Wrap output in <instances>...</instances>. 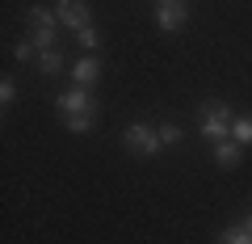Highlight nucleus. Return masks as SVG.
Listing matches in <instances>:
<instances>
[{
    "instance_id": "obj_1",
    "label": "nucleus",
    "mask_w": 252,
    "mask_h": 244,
    "mask_svg": "<svg viewBox=\"0 0 252 244\" xmlns=\"http://www.w3.org/2000/svg\"><path fill=\"white\" fill-rule=\"evenodd\" d=\"M231 122H235V114L223 105V101H210V105L198 109V131L206 139H215V143L219 139H231Z\"/></svg>"
},
{
    "instance_id": "obj_2",
    "label": "nucleus",
    "mask_w": 252,
    "mask_h": 244,
    "mask_svg": "<svg viewBox=\"0 0 252 244\" xmlns=\"http://www.w3.org/2000/svg\"><path fill=\"white\" fill-rule=\"evenodd\" d=\"M122 143L130 147V152H139V156H156L160 152V135H156V127H147V122H130L126 127V135H122Z\"/></svg>"
},
{
    "instance_id": "obj_3",
    "label": "nucleus",
    "mask_w": 252,
    "mask_h": 244,
    "mask_svg": "<svg viewBox=\"0 0 252 244\" xmlns=\"http://www.w3.org/2000/svg\"><path fill=\"white\" fill-rule=\"evenodd\" d=\"M185 21H189L185 0H160L156 4V30L160 34H177V30H185Z\"/></svg>"
},
{
    "instance_id": "obj_4",
    "label": "nucleus",
    "mask_w": 252,
    "mask_h": 244,
    "mask_svg": "<svg viewBox=\"0 0 252 244\" xmlns=\"http://www.w3.org/2000/svg\"><path fill=\"white\" fill-rule=\"evenodd\" d=\"M55 17H59L67 30L93 26V13H89V4H84V0H59V4H55Z\"/></svg>"
},
{
    "instance_id": "obj_5",
    "label": "nucleus",
    "mask_w": 252,
    "mask_h": 244,
    "mask_svg": "<svg viewBox=\"0 0 252 244\" xmlns=\"http://www.w3.org/2000/svg\"><path fill=\"white\" fill-rule=\"evenodd\" d=\"M55 105H59V114H63V118H72V114H80V109H93L97 101H93V93H89V89H80V84H76V89L59 93V101H55Z\"/></svg>"
},
{
    "instance_id": "obj_6",
    "label": "nucleus",
    "mask_w": 252,
    "mask_h": 244,
    "mask_svg": "<svg viewBox=\"0 0 252 244\" xmlns=\"http://www.w3.org/2000/svg\"><path fill=\"white\" fill-rule=\"evenodd\" d=\"M72 80L80 84V89H93V84L101 80V59H97V55H84V59H76V64H72Z\"/></svg>"
},
{
    "instance_id": "obj_7",
    "label": "nucleus",
    "mask_w": 252,
    "mask_h": 244,
    "mask_svg": "<svg viewBox=\"0 0 252 244\" xmlns=\"http://www.w3.org/2000/svg\"><path fill=\"white\" fill-rule=\"evenodd\" d=\"M240 156H244V147L235 143V139H219V143H215V160L223 164V169H235Z\"/></svg>"
},
{
    "instance_id": "obj_8",
    "label": "nucleus",
    "mask_w": 252,
    "mask_h": 244,
    "mask_svg": "<svg viewBox=\"0 0 252 244\" xmlns=\"http://www.w3.org/2000/svg\"><path fill=\"white\" fill-rule=\"evenodd\" d=\"M97 114H101L97 105H93V109H80V114H72V118H63V127L72 131V135H84V131H93V122H97Z\"/></svg>"
},
{
    "instance_id": "obj_9",
    "label": "nucleus",
    "mask_w": 252,
    "mask_h": 244,
    "mask_svg": "<svg viewBox=\"0 0 252 244\" xmlns=\"http://www.w3.org/2000/svg\"><path fill=\"white\" fill-rule=\"evenodd\" d=\"M30 42H34V51H55V26H30Z\"/></svg>"
},
{
    "instance_id": "obj_10",
    "label": "nucleus",
    "mask_w": 252,
    "mask_h": 244,
    "mask_svg": "<svg viewBox=\"0 0 252 244\" xmlns=\"http://www.w3.org/2000/svg\"><path fill=\"white\" fill-rule=\"evenodd\" d=\"M38 68H42V76H59L63 72V51L55 46V51H42L38 55Z\"/></svg>"
},
{
    "instance_id": "obj_11",
    "label": "nucleus",
    "mask_w": 252,
    "mask_h": 244,
    "mask_svg": "<svg viewBox=\"0 0 252 244\" xmlns=\"http://www.w3.org/2000/svg\"><path fill=\"white\" fill-rule=\"evenodd\" d=\"M231 139H235L240 147L252 143V114H244V118H235V122H231Z\"/></svg>"
},
{
    "instance_id": "obj_12",
    "label": "nucleus",
    "mask_w": 252,
    "mask_h": 244,
    "mask_svg": "<svg viewBox=\"0 0 252 244\" xmlns=\"http://www.w3.org/2000/svg\"><path fill=\"white\" fill-rule=\"evenodd\" d=\"M26 17H30V26H55V21H59V17H55V9H42V4H34Z\"/></svg>"
},
{
    "instance_id": "obj_13",
    "label": "nucleus",
    "mask_w": 252,
    "mask_h": 244,
    "mask_svg": "<svg viewBox=\"0 0 252 244\" xmlns=\"http://www.w3.org/2000/svg\"><path fill=\"white\" fill-rule=\"evenodd\" d=\"M76 42H80L84 51H97V46H101V34H97L93 26H84V30H76Z\"/></svg>"
},
{
    "instance_id": "obj_14",
    "label": "nucleus",
    "mask_w": 252,
    "mask_h": 244,
    "mask_svg": "<svg viewBox=\"0 0 252 244\" xmlns=\"http://www.w3.org/2000/svg\"><path fill=\"white\" fill-rule=\"evenodd\" d=\"M156 135H160L164 147H168V143H181V127H177V122H160V127H156Z\"/></svg>"
},
{
    "instance_id": "obj_15",
    "label": "nucleus",
    "mask_w": 252,
    "mask_h": 244,
    "mask_svg": "<svg viewBox=\"0 0 252 244\" xmlns=\"http://www.w3.org/2000/svg\"><path fill=\"white\" fill-rule=\"evenodd\" d=\"M223 244H252V232H248V227H231V232H223Z\"/></svg>"
},
{
    "instance_id": "obj_16",
    "label": "nucleus",
    "mask_w": 252,
    "mask_h": 244,
    "mask_svg": "<svg viewBox=\"0 0 252 244\" xmlns=\"http://www.w3.org/2000/svg\"><path fill=\"white\" fill-rule=\"evenodd\" d=\"M13 59H21V64H30V59H38V51H34V42H30V38H21V42L13 46Z\"/></svg>"
},
{
    "instance_id": "obj_17",
    "label": "nucleus",
    "mask_w": 252,
    "mask_h": 244,
    "mask_svg": "<svg viewBox=\"0 0 252 244\" xmlns=\"http://www.w3.org/2000/svg\"><path fill=\"white\" fill-rule=\"evenodd\" d=\"M13 101H17V84H13V80H9V76H4V80H0V105L9 109V105H13Z\"/></svg>"
},
{
    "instance_id": "obj_18",
    "label": "nucleus",
    "mask_w": 252,
    "mask_h": 244,
    "mask_svg": "<svg viewBox=\"0 0 252 244\" xmlns=\"http://www.w3.org/2000/svg\"><path fill=\"white\" fill-rule=\"evenodd\" d=\"M244 227H248V232H252V215H248V219H244Z\"/></svg>"
},
{
    "instance_id": "obj_19",
    "label": "nucleus",
    "mask_w": 252,
    "mask_h": 244,
    "mask_svg": "<svg viewBox=\"0 0 252 244\" xmlns=\"http://www.w3.org/2000/svg\"><path fill=\"white\" fill-rule=\"evenodd\" d=\"M156 4H160V0H156Z\"/></svg>"
}]
</instances>
